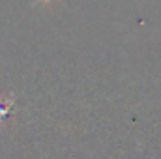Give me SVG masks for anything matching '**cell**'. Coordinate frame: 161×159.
Returning <instances> with one entry per match:
<instances>
[{
    "instance_id": "1",
    "label": "cell",
    "mask_w": 161,
    "mask_h": 159,
    "mask_svg": "<svg viewBox=\"0 0 161 159\" xmlns=\"http://www.w3.org/2000/svg\"><path fill=\"white\" fill-rule=\"evenodd\" d=\"M38 2H51V0H38Z\"/></svg>"
}]
</instances>
